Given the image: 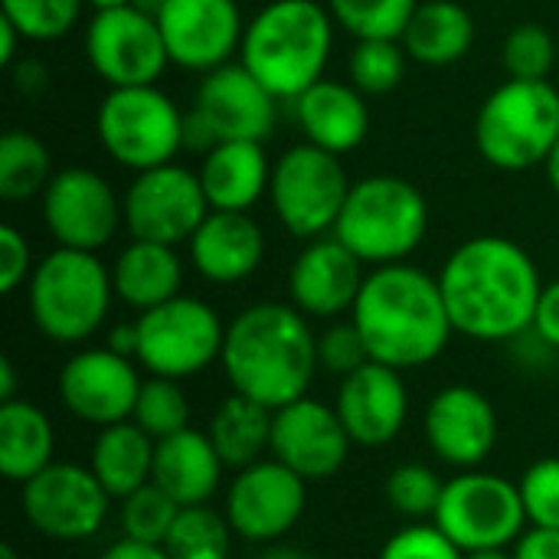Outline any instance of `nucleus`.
<instances>
[{
  "label": "nucleus",
  "instance_id": "1",
  "mask_svg": "<svg viewBox=\"0 0 559 559\" xmlns=\"http://www.w3.org/2000/svg\"><path fill=\"white\" fill-rule=\"evenodd\" d=\"M439 288L455 334L481 344L518 341L534 328L544 295L540 269L508 236H472L442 265Z\"/></svg>",
  "mask_w": 559,
  "mask_h": 559
},
{
  "label": "nucleus",
  "instance_id": "2",
  "mask_svg": "<svg viewBox=\"0 0 559 559\" xmlns=\"http://www.w3.org/2000/svg\"><path fill=\"white\" fill-rule=\"evenodd\" d=\"M350 321L364 334L370 360L396 370H416L439 360L455 334L439 275L409 262L367 272Z\"/></svg>",
  "mask_w": 559,
  "mask_h": 559
},
{
  "label": "nucleus",
  "instance_id": "3",
  "mask_svg": "<svg viewBox=\"0 0 559 559\" xmlns=\"http://www.w3.org/2000/svg\"><path fill=\"white\" fill-rule=\"evenodd\" d=\"M219 367L233 393L275 413L308 396L318 373V337L295 305L259 301L226 324Z\"/></svg>",
  "mask_w": 559,
  "mask_h": 559
},
{
  "label": "nucleus",
  "instance_id": "4",
  "mask_svg": "<svg viewBox=\"0 0 559 559\" xmlns=\"http://www.w3.org/2000/svg\"><path fill=\"white\" fill-rule=\"evenodd\" d=\"M334 16L314 0H269L242 33L239 62L278 98L295 102L324 79Z\"/></svg>",
  "mask_w": 559,
  "mask_h": 559
},
{
  "label": "nucleus",
  "instance_id": "5",
  "mask_svg": "<svg viewBox=\"0 0 559 559\" xmlns=\"http://www.w3.org/2000/svg\"><path fill=\"white\" fill-rule=\"evenodd\" d=\"M36 331L56 344H82L105 324L115 285L111 269L95 252L56 246L43 255L26 282Z\"/></svg>",
  "mask_w": 559,
  "mask_h": 559
},
{
  "label": "nucleus",
  "instance_id": "6",
  "mask_svg": "<svg viewBox=\"0 0 559 559\" xmlns=\"http://www.w3.org/2000/svg\"><path fill=\"white\" fill-rule=\"evenodd\" d=\"M429 233V203L416 183L393 174H373L350 187L334 236L364 265L406 262Z\"/></svg>",
  "mask_w": 559,
  "mask_h": 559
},
{
  "label": "nucleus",
  "instance_id": "7",
  "mask_svg": "<svg viewBox=\"0 0 559 559\" xmlns=\"http://www.w3.org/2000/svg\"><path fill=\"white\" fill-rule=\"evenodd\" d=\"M559 141V92L544 82L508 79L478 108L475 147L495 170L521 174L547 164Z\"/></svg>",
  "mask_w": 559,
  "mask_h": 559
},
{
  "label": "nucleus",
  "instance_id": "8",
  "mask_svg": "<svg viewBox=\"0 0 559 559\" xmlns=\"http://www.w3.org/2000/svg\"><path fill=\"white\" fill-rule=\"evenodd\" d=\"M183 111L157 85L111 88L95 115V131L105 154L141 174L170 164L183 151Z\"/></svg>",
  "mask_w": 559,
  "mask_h": 559
},
{
  "label": "nucleus",
  "instance_id": "9",
  "mask_svg": "<svg viewBox=\"0 0 559 559\" xmlns=\"http://www.w3.org/2000/svg\"><path fill=\"white\" fill-rule=\"evenodd\" d=\"M432 524L462 550H508L527 531V511L518 481L481 468L445 481Z\"/></svg>",
  "mask_w": 559,
  "mask_h": 559
},
{
  "label": "nucleus",
  "instance_id": "10",
  "mask_svg": "<svg viewBox=\"0 0 559 559\" xmlns=\"http://www.w3.org/2000/svg\"><path fill=\"white\" fill-rule=\"evenodd\" d=\"M350 187L354 183L337 154L301 141L272 164L269 200L278 223L292 236L311 242L334 233Z\"/></svg>",
  "mask_w": 559,
  "mask_h": 559
},
{
  "label": "nucleus",
  "instance_id": "11",
  "mask_svg": "<svg viewBox=\"0 0 559 559\" xmlns=\"http://www.w3.org/2000/svg\"><path fill=\"white\" fill-rule=\"evenodd\" d=\"M138 324V364L151 377L190 380L219 360L226 324L219 314L190 295H177L134 318Z\"/></svg>",
  "mask_w": 559,
  "mask_h": 559
},
{
  "label": "nucleus",
  "instance_id": "12",
  "mask_svg": "<svg viewBox=\"0 0 559 559\" xmlns=\"http://www.w3.org/2000/svg\"><path fill=\"white\" fill-rule=\"evenodd\" d=\"M108 504L111 495L98 485L92 468L72 462H52L26 485H20V508L26 524L56 544L92 540L105 527Z\"/></svg>",
  "mask_w": 559,
  "mask_h": 559
},
{
  "label": "nucleus",
  "instance_id": "13",
  "mask_svg": "<svg viewBox=\"0 0 559 559\" xmlns=\"http://www.w3.org/2000/svg\"><path fill=\"white\" fill-rule=\"evenodd\" d=\"M121 210L131 239L180 246L190 242V236L206 219L210 200L203 193L200 174L170 160L134 174L131 187L121 197Z\"/></svg>",
  "mask_w": 559,
  "mask_h": 559
},
{
  "label": "nucleus",
  "instance_id": "14",
  "mask_svg": "<svg viewBox=\"0 0 559 559\" xmlns=\"http://www.w3.org/2000/svg\"><path fill=\"white\" fill-rule=\"evenodd\" d=\"M308 508V481L278 459H262L233 475L223 514L246 544H278Z\"/></svg>",
  "mask_w": 559,
  "mask_h": 559
},
{
  "label": "nucleus",
  "instance_id": "15",
  "mask_svg": "<svg viewBox=\"0 0 559 559\" xmlns=\"http://www.w3.org/2000/svg\"><path fill=\"white\" fill-rule=\"evenodd\" d=\"M85 56L95 75L111 88L157 85L170 66L157 20L134 7L98 10L85 26Z\"/></svg>",
  "mask_w": 559,
  "mask_h": 559
},
{
  "label": "nucleus",
  "instance_id": "16",
  "mask_svg": "<svg viewBox=\"0 0 559 559\" xmlns=\"http://www.w3.org/2000/svg\"><path fill=\"white\" fill-rule=\"evenodd\" d=\"M46 233L62 249L98 252L124 223L121 200L111 183L92 167H62L39 197Z\"/></svg>",
  "mask_w": 559,
  "mask_h": 559
},
{
  "label": "nucleus",
  "instance_id": "17",
  "mask_svg": "<svg viewBox=\"0 0 559 559\" xmlns=\"http://www.w3.org/2000/svg\"><path fill=\"white\" fill-rule=\"evenodd\" d=\"M141 373L131 357L111 347H88L72 354L59 370V400L69 416L105 429L134 416Z\"/></svg>",
  "mask_w": 559,
  "mask_h": 559
},
{
  "label": "nucleus",
  "instance_id": "18",
  "mask_svg": "<svg viewBox=\"0 0 559 559\" xmlns=\"http://www.w3.org/2000/svg\"><path fill=\"white\" fill-rule=\"evenodd\" d=\"M350 436L334 406L301 396L272 413V459L311 481L334 478L350 455Z\"/></svg>",
  "mask_w": 559,
  "mask_h": 559
},
{
  "label": "nucleus",
  "instance_id": "19",
  "mask_svg": "<svg viewBox=\"0 0 559 559\" xmlns=\"http://www.w3.org/2000/svg\"><path fill=\"white\" fill-rule=\"evenodd\" d=\"M170 62L190 72H213L242 46V10L236 0H167L157 13Z\"/></svg>",
  "mask_w": 559,
  "mask_h": 559
},
{
  "label": "nucleus",
  "instance_id": "20",
  "mask_svg": "<svg viewBox=\"0 0 559 559\" xmlns=\"http://www.w3.org/2000/svg\"><path fill=\"white\" fill-rule=\"evenodd\" d=\"M423 429L432 455L459 472L481 468L498 445V413L491 400L465 383L442 386L429 400Z\"/></svg>",
  "mask_w": 559,
  "mask_h": 559
},
{
  "label": "nucleus",
  "instance_id": "21",
  "mask_svg": "<svg viewBox=\"0 0 559 559\" xmlns=\"http://www.w3.org/2000/svg\"><path fill=\"white\" fill-rule=\"evenodd\" d=\"M193 111L210 124L216 141L265 144L275 131L278 98L242 62H226L200 79Z\"/></svg>",
  "mask_w": 559,
  "mask_h": 559
},
{
  "label": "nucleus",
  "instance_id": "22",
  "mask_svg": "<svg viewBox=\"0 0 559 559\" xmlns=\"http://www.w3.org/2000/svg\"><path fill=\"white\" fill-rule=\"evenodd\" d=\"M334 409L360 449L390 445L409 419V390L403 370L367 360L360 370L341 380Z\"/></svg>",
  "mask_w": 559,
  "mask_h": 559
},
{
  "label": "nucleus",
  "instance_id": "23",
  "mask_svg": "<svg viewBox=\"0 0 559 559\" xmlns=\"http://www.w3.org/2000/svg\"><path fill=\"white\" fill-rule=\"evenodd\" d=\"M367 265L331 233L321 239H311L288 269V295L292 305L305 318H324L334 321L347 311H354L357 295L364 288Z\"/></svg>",
  "mask_w": 559,
  "mask_h": 559
},
{
  "label": "nucleus",
  "instance_id": "24",
  "mask_svg": "<svg viewBox=\"0 0 559 559\" xmlns=\"http://www.w3.org/2000/svg\"><path fill=\"white\" fill-rule=\"evenodd\" d=\"M187 249L200 278L213 285H239L262 265L265 236L249 213L210 210Z\"/></svg>",
  "mask_w": 559,
  "mask_h": 559
},
{
  "label": "nucleus",
  "instance_id": "25",
  "mask_svg": "<svg viewBox=\"0 0 559 559\" xmlns=\"http://www.w3.org/2000/svg\"><path fill=\"white\" fill-rule=\"evenodd\" d=\"M292 108L305 141L321 151L344 157L367 141L370 108L364 102V92L350 82L321 79L311 88H305L292 102Z\"/></svg>",
  "mask_w": 559,
  "mask_h": 559
},
{
  "label": "nucleus",
  "instance_id": "26",
  "mask_svg": "<svg viewBox=\"0 0 559 559\" xmlns=\"http://www.w3.org/2000/svg\"><path fill=\"white\" fill-rule=\"evenodd\" d=\"M223 459L216 455L213 442L200 429H183L167 436L154 449V485L167 491L180 508L210 504V498L223 485Z\"/></svg>",
  "mask_w": 559,
  "mask_h": 559
},
{
  "label": "nucleus",
  "instance_id": "27",
  "mask_svg": "<svg viewBox=\"0 0 559 559\" xmlns=\"http://www.w3.org/2000/svg\"><path fill=\"white\" fill-rule=\"evenodd\" d=\"M200 183L210 210L249 213L262 197H269L272 164L259 141H219L203 154Z\"/></svg>",
  "mask_w": 559,
  "mask_h": 559
},
{
  "label": "nucleus",
  "instance_id": "28",
  "mask_svg": "<svg viewBox=\"0 0 559 559\" xmlns=\"http://www.w3.org/2000/svg\"><path fill=\"white\" fill-rule=\"evenodd\" d=\"M111 285L115 298L138 314L177 298L183 288V262L177 246L131 239L111 265Z\"/></svg>",
  "mask_w": 559,
  "mask_h": 559
},
{
  "label": "nucleus",
  "instance_id": "29",
  "mask_svg": "<svg viewBox=\"0 0 559 559\" xmlns=\"http://www.w3.org/2000/svg\"><path fill=\"white\" fill-rule=\"evenodd\" d=\"M154 449L157 442L134 423H115L98 429L92 452H88V468L98 478V485L111 498H128L138 488L151 485L154 478Z\"/></svg>",
  "mask_w": 559,
  "mask_h": 559
},
{
  "label": "nucleus",
  "instance_id": "30",
  "mask_svg": "<svg viewBox=\"0 0 559 559\" xmlns=\"http://www.w3.org/2000/svg\"><path fill=\"white\" fill-rule=\"evenodd\" d=\"M400 43L413 62L442 69L468 56L475 43V20L455 0H419Z\"/></svg>",
  "mask_w": 559,
  "mask_h": 559
},
{
  "label": "nucleus",
  "instance_id": "31",
  "mask_svg": "<svg viewBox=\"0 0 559 559\" xmlns=\"http://www.w3.org/2000/svg\"><path fill=\"white\" fill-rule=\"evenodd\" d=\"M56 432L49 416L29 400L0 403V475L13 485H26L56 459Z\"/></svg>",
  "mask_w": 559,
  "mask_h": 559
},
{
  "label": "nucleus",
  "instance_id": "32",
  "mask_svg": "<svg viewBox=\"0 0 559 559\" xmlns=\"http://www.w3.org/2000/svg\"><path fill=\"white\" fill-rule=\"evenodd\" d=\"M206 436L216 455L223 459L226 472H242L262 462L265 452H272V409L249 396L229 393L216 406Z\"/></svg>",
  "mask_w": 559,
  "mask_h": 559
},
{
  "label": "nucleus",
  "instance_id": "33",
  "mask_svg": "<svg viewBox=\"0 0 559 559\" xmlns=\"http://www.w3.org/2000/svg\"><path fill=\"white\" fill-rule=\"evenodd\" d=\"M52 177H56L52 154L36 134L13 128L0 138V197L3 200L20 203V200L43 197Z\"/></svg>",
  "mask_w": 559,
  "mask_h": 559
},
{
  "label": "nucleus",
  "instance_id": "34",
  "mask_svg": "<svg viewBox=\"0 0 559 559\" xmlns=\"http://www.w3.org/2000/svg\"><path fill=\"white\" fill-rule=\"evenodd\" d=\"M236 531L229 527L226 514L213 511L210 504L180 508L164 550L170 559H229Z\"/></svg>",
  "mask_w": 559,
  "mask_h": 559
},
{
  "label": "nucleus",
  "instance_id": "35",
  "mask_svg": "<svg viewBox=\"0 0 559 559\" xmlns=\"http://www.w3.org/2000/svg\"><path fill=\"white\" fill-rule=\"evenodd\" d=\"M419 0H328L337 26L357 39H400Z\"/></svg>",
  "mask_w": 559,
  "mask_h": 559
},
{
  "label": "nucleus",
  "instance_id": "36",
  "mask_svg": "<svg viewBox=\"0 0 559 559\" xmlns=\"http://www.w3.org/2000/svg\"><path fill=\"white\" fill-rule=\"evenodd\" d=\"M154 442L177 436L190 426V400L180 386V380L167 377H147L141 383L134 416H131Z\"/></svg>",
  "mask_w": 559,
  "mask_h": 559
},
{
  "label": "nucleus",
  "instance_id": "37",
  "mask_svg": "<svg viewBox=\"0 0 559 559\" xmlns=\"http://www.w3.org/2000/svg\"><path fill=\"white\" fill-rule=\"evenodd\" d=\"M406 62L409 56L400 39H357L347 62L350 85L364 95H386L406 79Z\"/></svg>",
  "mask_w": 559,
  "mask_h": 559
},
{
  "label": "nucleus",
  "instance_id": "38",
  "mask_svg": "<svg viewBox=\"0 0 559 559\" xmlns=\"http://www.w3.org/2000/svg\"><path fill=\"white\" fill-rule=\"evenodd\" d=\"M177 514H180V504L151 481V485L138 488L134 495L121 498L118 524H121V534L128 540H141V544L164 547V540H167Z\"/></svg>",
  "mask_w": 559,
  "mask_h": 559
},
{
  "label": "nucleus",
  "instance_id": "39",
  "mask_svg": "<svg viewBox=\"0 0 559 559\" xmlns=\"http://www.w3.org/2000/svg\"><path fill=\"white\" fill-rule=\"evenodd\" d=\"M85 0H0L3 20L16 26L23 43H52L72 33Z\"/></svg>",
  "mask_w": 559,
  "mask_h": 559
},
{
  "label": "nucleus",
  "instance_id": "40",
  "mask_svg": "<svg viewBox=\"0 0 559 559\" xmlns=\"http://www.w3.org/2000/svg\"><path fill=\"white\" fill-rule=\"evenodd\" d=\"M445 481L419 462H406L386 475V501L409 521H432L442 501Z\"/></svg>",
  "mask_w": 559,
  "mask_h": 559
},
{
  "label": "nucleus",
  "instance_id": "41",
  "mask_svg": "<svg viewBox=\"0 0 559 559\" xmlns=\"http://www.w3.org/2000/svg\"><path fill=\"white\" fill-rule=\"evenodd\" d=\"M501 62L511 79L544 82L557 62V43L540 23H518L501 49Z\"/></svg>",
  "mask_w": 559,
  "mask_h": 559
},
{
  "label": "nucleus",
  "instance_id": "42",
  "mask_svg": "<svg viewBox=\"0 0 559 559\" xmlns=\"http://www.w3.org/2000/svg\"><path fill=\"white\" fill-rule=\"evenodd\" d=\"M527 521L534 527H557L559 531V459L534 462L524 478L518 481Z\"/></svg>",
  "mask_w": 559,
  "mask_h": 559
},
{
  "label": "nucleus",
  "instance_id": "43",
  "mask_svg": "<svg viewBox=\"0 0 559 559\" xmlns=\"http://www.w3.org/2000/svg\"><path fill=\"white\" fill-rule=\"evenodd\" d=\"M367 360H370V350L354 321H337L318 337V367L341 380L360 370Z\"/></svg>",
  "mask_w": 559,
  "mask_h": 559
},
{
  "label": "nucleus",
  "instance_id": "44",
  "mask_svg": "<svg viewBox=\"0 0 559 559\" xmlns=\"http://www.w3.org/2000/svg\"><path fill=\"white\" fill-rule=\"evenodd\" d=\"M377 559H465V554L432 521H413L383 544Z\"/></svg>",
  "mask_w": 559,
  "mask_h": 559
},
{
  "label": "nucleus",
  "instance_id": "45",
  "mask_svg": "<svg viewBox=\"0 0 559 559\" xmlns=\"http://www.w3.org/2000/svg\"><path fill=\"white\" fill-rule=\"evenodd\" d=\"M36 262H33V249L26 242V236L3 223L0 226V292L3 295H13L23 282H29Z\"/></svg>",
  "mask_w": 559,
  "mask_h": 559
},
{
  "label": "nucleus",
  "instance_id": "46",
  "mask_svg": "<svg viewBox=\"0 0 559 559\" xmlns=\"http://www.w3.org/2000/svg\"><path fill=\"white\" fill-rule=\"evenodd\" d=\"M550 350L559 354V278H554L550 285H544L540 305H537V318L531 328Z\"/></svg>",
  "mask_w": 559,
  "mask_h": 559
},
{
  "label": "nucleus",
  "instance_id": "47",
  "mask_svg": "<svg viewBox=\"0 0 559 559\" xmlns=\"http://www.w3.org/2000/svg\"><path fill=\"white\" fill-rule=\"evenodd\" d=\"M514 559H559V531L557 527H527L518 544L511 547Z\"/></svg>",
  "mask_w": 559,
  "mask_h": 559
},
{
  "label": "nucleus",
  "instance_id": "48",
  "mask_svg": "<svg viewBox=\"0 0 559 559\" xmlns=\"http://www.w3.org/2000/svg\"><path fill=\"white\" fill-rule=\"evenodd\" d=\"M219 141H216V134L210 131V124L190 108L187 111V118H183V147L187 151H197V154H206V151H213Z\"/></svg>",
  "mask_w": 559,
  "mask_h": 559
},
{
  "label": "nucleus",
  "instance_id": "49",
  "mask_svg": "<svg viewBox=\"0 0 559 559\" xmlns=\"http://www.w3.org/2000/svg\"><path fill=\"white\" fill-rule=\"evenodd\" d=\"M98 559H170L164 547H154V544H141V540H128L121 537L118 544H111Z\"/></svg>",
  "mask_w": 559,
  "mask_h": 559
},
{
  "label": "nucleus",
  "instance_id": "50",
  "mask_svg": "<svg viewBox=\"0 0 559 559\" xmlns=\"http://www.w3.org/2000/svg\"><path fill=\"white\" fill-rule=\"evenodd\" d=\"M13 79H16V88L20 92H26V95H33V92H39V88H46V66H39L36 59H26V62H16L13 66Z\"/></svg>",
  "mask_w": 559,
  "mask_h": 559
},
{
  "label": "nucleus",
  "instance_id": "51",
  "mask_svg": "<svg viewBox=\"0 0 559 559\" xmlns=\"http://www.w3.org/2000/svg\"><path fill=\"white\" fill-rule=\"evenodd\" d=\"M105 347H111L115 354H121V357H138V324L131 321V324H118V328H111V334H108V344Z\"/></svg>",
  "mask_w": 559,
  "mask_h": 559
},
{
  "label": "nucleus",
  "instance_id": "52",
  "mask_svg": "<svg viewBox=\"0 0 559 559\" xmlns=\"http://www.w3.org/2000/svg\"><path fill=\"white\" fill-rule=\"evenodd\" d=\"M0 36H3V46H0V66H13L16 62V46H20V33H16V26L13 23H7L3 16H0Z\"/></svg>",
  "mask_w": 559,
  "mask_h": 559
},
{
  "label": "nucleus",
  "instance_id": "53",
  "mask_svg": "<svg viewBox=\"0 0 559 559\" xmlns=\"http://www.w3.org/2000/svg\"><path fill=\"white\" fill-rule=\"evenodd\" d=\"M16 400V370L10 364V357L0 360V403H10Z\"/></svg>",
  "mask_w": 559,
  "mask_h": 559
},
{
  "label": "nucleus",
  "instance_id": "54",
  "mask_svg": "<svg viewBox=\"0 0 559 559\" xmlns=\"http://www.w3.org/2000/svg\"><path fill=\"white\" fill-rule=\"evenodd\" d=\"M255 559H314L311 554L298 550V547H285V544H269Z\"/></svg>",
  "mask_w": 559,
  "mask_h": 559
},
{
  "label": "nucleus",
  "instance_id": "55",
  "mask_svg": "<svg viewBox=\"0 0 559 559\" xmlns=\"http://www.w3.org/2000/svg\"><path fill=\"white\" fill-rule=\"evenodd\" d=\"M547 180H550V190L557 193L559 197V141H557V147L550 151V157H547Z\"/></svg>",
  "mask_w": 559,
  "mask_h": 559
},
{
  "label": "nucleus",
  "instance_id": "56",
  "mask_svg": "<svg viewBox=\"0 0 559 559\" xmlns=\"http://www.w3.org/2000/svg\"><path fill=\"white\" fill-rule=\"evenodd\" d=\"M164 3H167V0H131V7H134V10H141V13L154 16V20H157V13L164 10Z\"/></svg>",
  "mask_w": 559,
  "mask_h": 559
},
{
  "label": "nucleus",
  "instance_id": "57",
  "mask_svg": "<svg viewBox=\"0 0 559 559\" xmlns=\"http://www.w3.org/2000/svg\"><path fill=\"white\" fill-rule=\"evenodd\" d=\"M95 13L98 10H115V7H131V0H85Z\"/></svg>",
  "mask_w": 559,
  "mask_h": 559
},
{
  "label": "nucleus",
  "instance_id": "58",
  "mask_svg": "<svg viewBox=\"0 0 559 559\" xmlns=\"http://www.w3.org/2000/svg\"><path fill=\"white\" fill-rule=\"evenodd\" d=\"M465 559H514L508 550H475V554H465Z\"/></svg>",
  "mask_w": 559,
  "mask_h": 559
},
{
  "label": "nucleus",
  "instance_id": "59",
  "mask_svg": "<svg viewBox=\"0 0 559 559\" xmlns=\"http://www.w3.org/2000/svg\"><path fill=\"white\" fill-rule=\"evenodd\" d=\"M0 559H20V554H16L13 547H3V550H0Z\"/></svg>",
  "mask_w": 559,
  "mask_h": 559
}]
</instances>
